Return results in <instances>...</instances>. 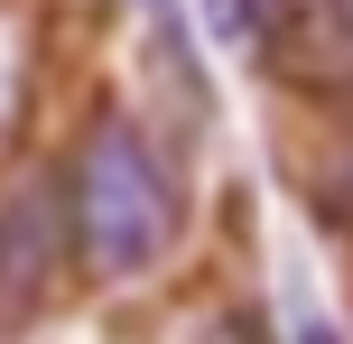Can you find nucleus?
<instances>
[{
	"label": "nucleus",
	"instance_id": "1",
	"mask_svg": "<svg viewBox=\"0 0 353 344\" xmlns=\"http://www.w3.org/2000/svg\"><path fill=\"white\" fill-rule=\"evenodd\" d=\"M65 186H74V233H84V261L103 279H140L168 261L176 223H186V196H176V168L159 159L130 112H93L84 140L65 159Z\"/></svg>",
	"mask_w": 353,
	"mask_h": 344
},
{
	"label": "nucleus",
	"instance_id": "2",
	"mask_svg": "<svg viewBox=\"0 0 353 344\" xmlns=\"http://www.w3.org/2000/svg\"><path fill=\"white\" fill-rule=\"evenodd\" d=\"M74 261H84V233H74V186H65V168H37V177L0 205V344L28 335L37 316L65 298Z\"/></svg>",
	"mask_w": 353,
	"mask_h": 344
},
{
	"label": "nucleus",
	"instance_id": "3",
	"mask_svg": "<svg viewBox=\"0 0 353 344\" xmlns=\"http://www.w3.org/2000/svg\"><path fill=\"white\" fill-rule=\"evenodd\" d=\"M298 196L335 242H353V112H316V140L298 149Z\"/></svg>",
	"mask_w": 353,
	"mask_h": 344
},
{
	"label": "nucleus",
	"instance_id": "4",
	"mask_svg": "<svg viewBox=\"0 0 353 344\" xmlns=\"http://www.w3.org/2000/svg\"><path fill=\"white\" fill-rule=\"evenodd\" d=\"M214 19H223V37L251 56V65H270L279 37L298 28V0H214Z\"/></svg>",
	"mask_w": 353,
	"mask_h": 344
},
{
	"label": "nucleus",
	"instance_id": "5",
	"mask_svg": "<svg viewBox=\"0 0 353 344\" xmlns=\"http://www.w3.org/2000/svg\"><path fill=\"white\" fill-rule=\"evenodd\" d=\"M288 344H344V326H325V316H307V326L288 335Z\"/></svg>",
	"mask_w": 353,
	"mask_h": 344
}]
</instances>
